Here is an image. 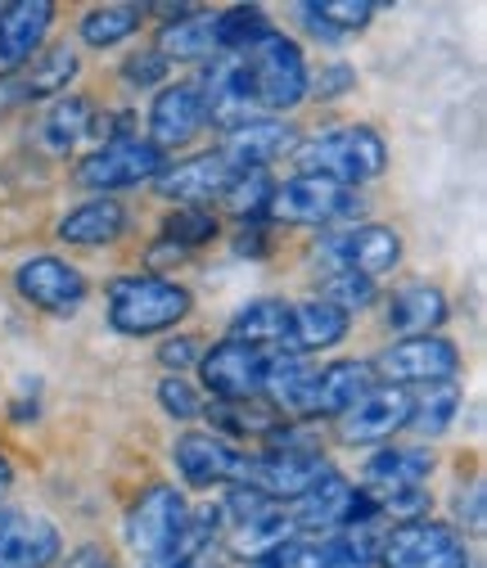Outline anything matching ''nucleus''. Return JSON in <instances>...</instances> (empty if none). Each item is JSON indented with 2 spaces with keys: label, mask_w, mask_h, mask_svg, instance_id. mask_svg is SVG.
<instances>
[{
  "label": "nucleus",
  "mask_w": 487,
  "mask_h": 568,
  "mask_svg": "<svg viewBox=\"0 0 487 568\" xmlns=\"http://www.w3.org/2000/svg\"><path fill=\"white\" fill-rule=\"evenodd\" d=\"M190 568H217V564H213V559H207V555H203V559H194Z\"/></svg>",
  "instance_id": "50"
},
{
  "label": "nucleus",
  "mask_w": 487,
  "mask_h": 568,
  "mask_svg": "<svg viewBox=\"0 0 487 568\" xmlns=\"http://www.w3.org/2000/svg\"><path fill=\"white\" fill-rule=\"evenodd\" d=\"M231 181H235V168L222 154H199V159H185L154 176L159 194L172 203L181 199V207H203L207 199H222Z\"/></svg>",
  "instance_id": "20"
},
{
  "label": "nucleus",
  "mask_w": 487,
  "mask_h": 568,
  "mask_svg": "<svg viewBox=\"0 0 487 568\" xmlns=\"http://www.w3.org/2000/svg\"><path fill=\"white\" fill-rule=\"evenodd\" d=\"M294 145H298V131H294L290 122H281V118H253V122L226 131V140H222L217 154H222L235 172H266L271 159H281V154L294 150Z\"/></svg>",
  "instance_id": "19"
},
{
  "label": "nucleus",
  "mask_w": 487,
  "mask_h": 568,
  "mask_svg": "<svg viewBox=\"0 0 487 568\" xmlns=\"http://www.w3.org/2000/svg\"><path fill=\"white\" fill-rule=\"evenodd\" d=\"M410 415V388L375 384L353 410L338 415V434L343 443H388L397 429H406Z\"/></svg>",
  "instance_id": "13"
},
{
  "label": "nucleus",
  "mask_w": 487,
  "mask_h": 568,
  "mask_svg": "<svg viewBox=\"0 0 487 568\" xmlns=\"http://www.w3.org/2000/svg\"><path fill=\"white\" fill-rule=\"evenodd\" d=\"M10 483H14V465L6 460V452H0V501H6V491H10Z\"/></svg>",
  "instance_id": "49"
},
{
  "label": "nucleus",
  "mask_w": 487,
  "mask_h": 568,
  "mask_svg": "<svg viewBox=\"0 0 487 568\" xmlns=\"http://www.w3.org/2000/svg\"><path fill=\"white\" fill-rule=\"evenodd\" d=\"M203 95L194 82H172L154 95L150 104V145L163 154V150H181L199 135L203 126Z\"/></svg>",
  "instance_id": "15"
},
{
  "label": "nucleus",
  "mask_w": 487,
  "mask_h": 568,
  "mask_svg": "<svg viewBox=\"0 0 487 568\" xmlns=\"http://www.w3.org/2000/svg\"><path fill=\"white\" fill-rule=\"evenodd\" d=\"M217 212H207V207H176L168 212V222H163V244L172 248H199L207 240H217Z\"/></svg>",
  "instance_id": "35"
},
{
  "label": "nucleus",
  "mask_w": 487,
  "mask_h": 568,
  "mask_svg": "<svg viewBox=\"0 0 487 568\" xmlns=\"http://www.w3.org/2000/svg\"><path fill=\"white\" fill-rule=\"evenodd\" d=\"M207 419H213V429H217V438H271L275 429L285 424V415L275 410L271 402H262V397H253V402H217L213 410H207Z\"/></svg>",
  "instance_id": "28"
},
{
  "label": "nucleus",
  "mask_w": 487,
  "mask_h": 568,
  "mask_svg": "<svg viewBox=\"0 0 487 568\" xmlns=\"http://www.w3.org/2000/svg\"><path fill=\"white\" fill-rule=\"evenodd\" d=\"M371 388H375L371 362H334V366L312 375L303 419H338L343 410H353Z\"/></svg>",
  "instance_id": "14"
},
{
  "label": "nucleus",
  "mask_w": 487,
  "mask_h": 568,
  "mask_svg": "<svg viewBox=\"0 0 487 568\" xmlns=\"http://www.w3.org/2000/svg\"><path fill=\"white\" fill-rule=\"evenodd\" d=\"M235 248H240V253H253V257H257V253H266V244H262V231H257V226H248V231L235 240Z\"/></svg>",
  "instance_id": "48"
},
{
  "label": "nucleus",
  "mask_w": 487,
  "mask_h": 568,
  "mask_svg": "<svg viewBox=\"0 0 487 568\" xmlns=\"http://www.w3.org/2000/svg\"><path fill=\"white\" fill-rule=\"evenodd\" d=\"M159 54L172 63H199V59H217L222 41H217V14H181L159 32Z\"/></svg>",
  "instance_id": "25"
},
{
  "label": "nucleus",
  "mask_w": 487,
  "mask_h": 568,
  "mask_svg": "<svg viewBox=\"0 0 487 568\" xmlns=\"http://www.w3.org/2000/svg\"><path fill=\"white\" fill-rule=\"evenodd\" d=\"M379 564L384 568H469V550L452 524H438L425 515L410 524H393L384 532Z\"/></svg>",
  "instance_id": "5"
},
{
  "label": "nucleus",
  "mask_w": 487,
  "mask_h": 568,
  "mask_svg": "<svg viewBox=\"0 0 487 568\" xmlns=\"http://www.w3.org/2000/svg\"><path fill=\"white\" fill-rule=\"evenodd\" d=\"M294 163H298V176H325V181H338V185L357 190L362 181H375L384 172L388 145L371 126H338V131L298 140Z\"/></svg>",
  "instance_id": "1"
},
{
  "label": "nucleus",
  "mask_w": 487,
  "mask_h": 568,
  "mask_svg": "<svg viewBox=\"0 0 487 568\" xmlns=\"http://www.w3.org/2000/svg\"><path fill=\"white\" fill-rule=\"evenodd\" d=\"M460 410V384L456 379H443V384H420L410 393V415H406V429L425 434V438H438L447 434V424L456 419Z\"/></svg>",
  "instance_id": "30"
},
{
  "label": "nucleus",
  "mask_w": 487,
  "mask_h": 568,
  "mask_svg": "<svg viewBox=\"0 0 487 568\" xmlns=\"http://www.w3.org/2000/svg\"><path fill=\"white\" fill-rule=\"evenodd\" d=\"M266 217L290 226H329V222L362 217V194L325 176H294L285 185H275Z\"/></svg>",
  "instance_id": "4"
},
{
  "label": "nucleus",
  "mask_w": 487,
  "mask_h": 568,
  "mask_svg": "<svg viewBox=\"0 0 487 568\" xmlns=\"http://www.w3.org/2000/svg\"><path fill=\"white\" fill-rule=\"evenodd\" d=\"M334 465L321 456V452H262V456H248V469H244V483L240 487H253L262 491L266 501H298L307 496Z\"/></svg>",
  "instance_id": "8"
},
{
  "label": "nucleus",
  "mask_w": 487,
  "mask_h": 568,
  "mask_svg": "<svg viewBox=\"0 0 487 568\" xmlns=\"http://www.w3.org/2000/svg\"><path fill=\"white\" fill-rule=\"evenodd\" d=\"M78 54L68 50V45H50L45 54H37L32 63H23L19 68V78H23V87H28V95L32 100H50V95H59V91H68V82L78 78Z\"/></svg>",
  "instance_id": "31"
},
{
  "label": "nucleus",
  "mask_w": 487,
  "mask_h": 568,
  "mask_svg": "<svg viewBox=\"0 0 487 568\" xmlns=\"http://www.w3.org/2000/svg\"><path fill=\"white\" fill-rule=\"evenodd\" d=\"M271 194H275V181L266 172H235V181L226 185V207L235 212V217H262V212L271 207Z\"/></svg>",
  "instance_id": "38"
},
{
  "label": "nucleus",
  "mask_w": 487,
  "mask_h": 568,
  "mask_svg": "<svg viewBox=\"0 0 487 568\" xmlns=\"http://www.w3.org/2000/svg\"><path fill=\"white\" fill-rule=\"evenodd\" d=\"M384 384L393 388H420V384H443V379H456L460 371V352L452 338L443 334H420V338H402L393 343L388 352H379L375 366H371Z\"/></svg>",
  "instance_id": "6"
},
{
  "label": "nucleus",
  "mask_w": 487,
  "mask_h": 568,
  "mask_svg": "<svg viewBox=\"0 0 487 568\" xmlns=\"http://www.w3.org/2000/svg\"><path fill=\"white\" fill-rule=\"evenodd\" d=\"M456 510H460V528H469V532H483V487H478V483L469 487V501L460 496V501H456Z\"/></svg>",
  "instance_id": "46"
},
{
  "label": "nucleus",
  "mask_w": 487,
  "mask_h": 568,
  "mask_svg": "<svg viewBox=\"0 0 487 568\" xmlns=\"http://www.w3.org/2000/svg\"><path fill=\"white\" fill-rule=\"evenodd\" d=\"M347 325L353 316L321 303V298H307V303H290V334H285V347L281 357H307V352H325L334 343L347 338Z\"/></svg>",
  "instance_id": "21"
},
{
  "label": "nucleus",
  "mask_w": 487,
  "mask_h": 568,
  "mask_svg": "<svg viewBox=\"0 0 487 568\" xmlns=\"http://www.w3.org/2000/svg\"><path fill=\"white\" fill-rule=\"evenodd\" d=\"M159 362H163L172 375H181L190 362H199V338H190V334H176V338H168V343L159 347Z\"/></svg>",
  "instance_id": "44"
},
{
  "label": "nucleus",
  "mask_w": 487,
  "mask_h": 568,
  "mask_svg": "<svg viewBox=\"0 0 487 568\" xmlns=\"http://www.w3.org/2000/svg\"><path fill=\"white\" fill-rule=\"evenodd\" d=\"M447 321V294L434 290V284H406L388 298V325L402 338H420L434 334Z\"/></svg>",
  "instance_id": "23"
},
{
  "label": "nucleus",
  "mask_w": 487,
  "mask_h": 568,
  "mask_svg": "<svg viewBox=\"0 0 487 568\" xmlns=\"http://www.w3.org/2000/svg\"><path fill=\"white\" fill-rule=\"evenodd\" d=\"M316 568H375V546H371V537L338 532V537L321 541Z\"/></svg>",
  "instance_id": "39"
},
{
  "label": "nucleus",
  "mask_w": 487,
  "mask_h": 568,
  "mask_svg": "<svg viewBox=\"0 0 487 568\" xmlns=\"http://www.w3.org/2000/svg\"><path fill=\"white\" fill-rule=\"evenodd\" d=\"M50 23H54V6H45V0H14V6H0V78L19 73L23 63L37 59Z\"/></svg>",
  "instance_id": "16"
},
{
  "label": "nucleus",
  "mask_w": 487,
  "mask_h": 568,
  "mask_svg": "<svg viewBox=\"0 0 487 568\" xmlns=\"http://www.w3.org/2000/svg\"><path fill=\"white\" fill-rule=\"evenodd\" d=\"M266 362L271 357L262 347L226 338V343H217L213 352L199 357V379L217 402H253L266 388Z\"/></svg>",
  "instance_id": "7"
},
{
  "label": "nucleus",
  "mask_w": 487,
  "mask_h": 568,
  "mask_svg": "<svg viewBox=\"0 0 487 568\" xmlns=\"http://www.w3.org/2000/svg\"><path fill=\"white\" fill-rule=\"evenodd\" d=\"M185 515H190V506H185L181 487H172V483H154V487L141 491V501L126 510V541H131L135 550L154 555V550H163V546L181 532Z\"/></svg>",
  "instance_id": "12"
},
{
  "label": "nucleus",
  "mask_w": 487,
  "mask_h": 568,
  "mask_svg": "<svg viewBox=\"0 0 487 568\" xmlns=\"http://www.w3.org/2000/svg\"><path fill=\"white\" fill-rule=\"evenodd\" d=\"M172 460L190 487H217V483L240 487L244 469H248V456L235 452V443H226L217 434H181L172 447Z\"/></svg>",
  "instance_id": "11"
},
{
  "label": "nucleus",
  "mask_w": 487,
  "mask_h": 568,
  "mask_svg": "<svg viewBox=\"0 0 487 568\" xmlns=\"http://www.w3.org/2000/svg\"><path fill=\"white\" fill-rule=\"evenodd\" d=\"M59 559V528L41 515L0 510V568H50Z\"/></svg>",
  "instance_id": "18"
},
{
  "label": "nucleus",
  "mask_w": 487,
  "mask_h": 568,
  "mask_svg": "<svg viewBox=\"0 0 487 568\" xmlns=\"http://www.w3.org/2000/svg\"><path fill=\"white\" fill-rule=\"evenodd\" d=\"M353 87H357V73L347 63H325L316 78L307 73V95H316V100H334V95L353 91Z\"/></svg>",
  "instance_id": "43"
},
{
  "label": "nucleus",
  "mask_w": 487,
  "mask_h": 568,
  "mask_svg": "<svg viewBox=\"0 0 487 568\" xmlns=\"http://www.w3.org/2000/svg\"><path fill=\"white\" fill-rule=\"evenodd\" d=\"M222 524H226L222 506H199V510H190L185 524H181V532H176L163 550H154V555L145 559V568H190L194 559L207 555V546H213V537L222 532Z\"/></svg>",
  "instance_id": "22"
},
{
  "label": "nucleus",
  "mask_w": 487,
  "mask_h": 568,
  "mask_svg": "<svg viewBox=\"0 0 487 568\" xmlns=\"http://www.w3.org/2000/svg\"><path fill=\"white\" fill-rule=\"evenodd\" d=\"M163 168H168V163H163V154L150 145V140L126 135V140H113V145L95 150L91 159H82L73 176H78V185L109 194V190H126V185L154 181Z\"/></svg>",
  "instance_id": "9"
},
{
  "label": "nucleus",
  "mask_w": 487,
  "mask_h": 568,
  "mask_svg": "<svg viewBox=\"0 0 487 568\" xmlns=\"http://www.w3.org/2000/svg\"><path fill=\"white\" fill-rule=\"evenodd\" d=\"M240 63H244L257 113H285L307 100V59L294 37L271 28L262 41L240 50Z\"/></svg>",
  "instance_id": "2"
},
{
  "label": "nucleus",
  "mask_w": 487,
  "mask_h": 568,
  "mask_svg": "<svg viewBox=\"0 0 487 568\" xmlns=\"http://www.w3.org/2000/svg\"><path fill=\"white\" fill-rule=\"evenodd\" d=\"M23 104H32L23 78H19V73H6V78H0V118H10V113L23 109Z\"/></svg>",
  "instance_id": "45"
},
{
  "label": "nucleus",
  "mask_w": 487,
  "mask_h": 568,
  "mask_svg": "<svg viewBox=\"0 0 487 568\" xmlns=\"http://www.w3.org/2000/svg\"><path fill=\"white\" fill-rule=\"evenodd\" d=\"M87 126H91V104L82 100V95H63V100H54V109L41 118V140L54 150V154H68L78 145V140L87 135Z\"/></svg>",
  "instance_id": "34"
},
{
  "label": "nucleus",
  "mask_w": 487,
  "mask_h": 568,
  "mask_svg": "<svg viewBox=\"0 0 487 568\" xmlns=\"http://www.w3.org/2000/svg\"><path fill=\"white\" fill-rule=\"evenodd\" d=\"M168 78V59L159 54V50H141V54H131L126 63H122V82H131V87H159Z\"/></svg>",
  "instance_id": "42"
},
{
  "label": "nucleus",
  "mask_w": 487,
  "mask_h": 568,
  "mask_svg": "<svg viewBox=\"0 0 487 568\" xmlns=\"http://www.w3.org/2000/svg\"><path fill=\"white\" fill-rule=\"evenodd\" d=\"M285 334H290V303H275V298H257V303L240 307L231 321V338L253 343L262 352L275 347V357H281V347H285Z\"/></svg>",
  "instance_id": "29"
},
{
  "label": "nucleus",
  "mask_w": 487,
  "mask_h": 568,
  "mask_svg": "<svg viewBox=\"0 0 487 568\" xmlns=\"http://www.w3.org/2000/svg\"><path fill=\"white\" fill-rule=\"evenodd\" d=\"M190 307L194 298L185 284L163 280V275H126L109 284V325L131 338L172 329L181 316H190Z\"/></svg>",
  "instance_id": "3"
},
{
  "label": "nucleus",
  "mask_w": 487,
  "mask_h": 568,
  "mask_svg": "<svg viewBox=\"0 0 487 568\" xmlns=\"http://www.w3.org/2000/svg\"><path fill=\"white\" fill-rule=\"evenodd\" d=\"M379 298V290H375V280L371 275H357V271H329L325 280H321V303H329V307H338V312H362V307H371Z\"/></svg>",
  "instance_id": "36"
},
{
  "label": "nucleus",
  "mask_w": 487,
  "mask_h": 568,
  "mask_svg": "<svg viewBox=\"0 0 487 568\" xmlns=\"http://www.w3.org/2000/svg\"><path fill=\"white\" fill-rule=\"evenodd\" d=\"M145 14H150V6H95L82 14V41L95 50L118 45L145 23Z\"/></svg>",
  "instance_id": "33"
},
{
  "label": "nucleus",
  "mask_w": 487,
  "mask_h": 568,
  "mask_svg": "<svg viewBox=\"0 0 487 568\" xmlns=\"http://www.w3.org/2000/svg\"><path fill=\"white\" fill-rule=\"evenodd\" d=\"M325 253L338 262V271H357V275L379 280L384 271H393L402 262V235L393 226H353V231L329 235Z\"/></svg>",
  "instance_id": "17"
},
{
  "label": "nucleus",
  "mask_w": 487,
  "mask_h": 568,
  "mask_svg": "<svg viewBox=\"0 0 487 568\" xmlns=\"http://www.w3.org/2000/svg\"><path fill=\"white\" fill-rule=\"evenodd\" d=\"M63 568H113V564H109V555L100 546H78L73 555L63 559Z\"/></svg>",
  "instance_id": "47"
},
{
  "label": "nucleus",
  "mask_w": 487,
  "mask_h": 568,
  "mask_svg": "<svg viewBox=\"0 0 487 568\" xmlns=\"http://www.w3.org/2000/svg\"><path fill=\"white\" fill-rule=\"evenodd\" d=\"M316 555H321V541H307V537H290L275 550L248 559V568H316Z\"/></svg>",
  "instance_id": "40"
},
{
  "label": "nucleus",
  "mask_w": 487,
  "mask_h": 568,
  "mask_svg": "<svg viewBox=\"0 0 487 568\" xmlns=\"http://www.w3.org/2000/svg\"><path fill=\"white\" fill-rule=\"evenodd\" d=\"M434 474V456L420 447H379L366 460V487L371 491H402V487H420Z\"/></svg>",
  "instance_id": "26"
},
{
  "label": "nucleus",
  "mask_w": 487,
  "mask_h": 568,
  "mask_svg": "<svg viewBox=\"0 0 487 568\" xmlns=\"http://www.w3.org/2000/svg\"><path fill=\"white\" fill-rule=\"evenodd\" d=\"M126 231V207L118 199H87L82 207H73L68 217L59 222V240L63 244H113Z\"/></svg>",
  "instance_id": "24"
},
{
  "label": "nucleus",
  "mask_w": 487,
  "mask_h": 568,
  "mask_svg": "<svg viewBox=\"0 0 487 568\" xmlns=\"http://www.w3.org/2000/svg\"><path fill=\"white\" fill-rule=\"evenodd\" d=\"M271 32L266 14L257 6H240V10H226L217 14V41H222V54H240L248 50L253 41H262Z\"/></svg>",
  "instance_id": "37"
},
{
  "label": "nucleus",
  "mask_w": 487,
  "mask_h": 568,
  "mask_svg": "<svg viewBox=\"0 0 487 568\" xmlns=\"http://www.w3.org/2000/svg\"><path fill=\"white\" fill-rule=\"evenodd\" d=\"M375 6H366V0H316V6H303V23L325 41H338L343 32H362Z\"/></svg>",
  "instance_id": "32"
},
{
  "label": "nucleus",
  "mask_w": 487,
  "mask_h": 568,
  "mask_svg": "<svg viewBox=\"0 0 487 568\" xmlns=\"http://www.w3.org/2000/svg\"><path fill=\"white\" fill-rule=\"evenodd\" d=\"M159 402H163V410H168L172 419H199V415H203V397H199L194 384L181 379V375H168V379L159 384Z\"/></svg>",
  "instance_id": "41"
},
{
  "label": "nucleus",
  "mask_w": 487,
  "mask_h": 568,
  "mask_svg": "<svg viewBox=\"0 0 487 568\" xmlns=\"http://www.w3.org/2000/svg\"><path fill=\"white\" fill-rule=\"evenodd\" d=\"M14 290H19L32 307H41V312H50V316H73V312L87 303L91 284H87V275H82L73 262L41 253V257H28V262L14 271Z\"/></svg>",
  "instance_id": "10"
},
{
  "label": "nucleus",
  "mask_w": 487,
  "mask_h": 568,
  "mask_svg": "<svg viewBox=\"0 0 487 568\" xmlns=\"http://www.w3.org/2000/svg\"><path fill=\"white\" fill-rule=\"evenodd\" d=\"M347 496H353V483H347L338 469H329L307 496H298L290 519H294V532H316V528H338L343 510H347Z\"/></svg>",
  "instance_id": "27"
}]
</instances>
